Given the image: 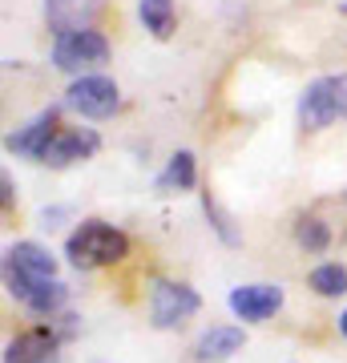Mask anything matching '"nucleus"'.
Listing matches in <instances>:
<instances>
[{
    "label": "nucleus",
    "mask_w": 347,
    "mask_h": 363,
    "mask_svg": "<svg viewBox=\"0 0 347 363\" xmlns=\"http://www.w3.org/2000/svg\"><path fill=\"white\" fill-rule=\"evenodd\" d=\"M194 186H198V162H194L190 150H178L166 162V169L158 174V190L162 194H182V190H194Z\"/></svg>",
    "instance_id": "13"
},
{
    "label": "nucleus",
    "mask_w": 347,
    "mask_h": 363,
    "mask_svg": "<svg viewBox=\"0 0 347 363\" xmlns=\"http://www.w3.org/2000/svg\"><path fill=\"white\" fill-rule=\"evenodd\" d=\"M202 210H206V218H210V226L219 230V238H222V242H231V247H234V242H238V230H234V226H231V218H226V214L219 210V202H214V194H210V190L202 194Z\"/></svg>",
    "instance_id": "18"
},
{
    "label": "nucleus",
    "mask_w": 347,
    "mask_h": 363,
    "mask_svg": "<svg viewBox=\"0 0 347 363\" xmlns=\"http://www.w3.org/2000/svg\"><path fill=\"white\" fill-rule=\"evenodd\" d=\"M57 343L61 335L53 327H28L4 347V363H57Z\"/></svg>",
    "instance_id": "10"
},
{
    "label": "nucleus",
    "mask_w": 347,
    "mask_h": 363,
    "mask_svg": "<svg viewBox=\"0 0 347 363\" xmlns=\"http://www.w3.org/2000/svg\"><path fill=\"white\" fill-rule=\"evenodd\" d=\"M343 13H347V0H343Z\"/></svg>",
    "instance_id": "21"
},
{
    "label": "nucleus",
    "mask_w": 347,
    "mask_h": 363,
    "mask_svg": "<svg viewBox=\"0 0 347 363\" xmlns=\"http://www.w3.org/2000/svg\"><path fill=\"white\" fill-rule=\"evenodd\" d=\"M347 117V77H315L299 93V125L303 130H327Z\"/></svg>",
    "instance_id": "3"
},
{
    "label": "nucleus",
    "mask_w": 347,
    "mask_h": 363,
    "mask_svg": "<svg viewBox=\"0 0 347 363\" xmlns=\"http://www.w3.org/2000/svg\"><path fill=\"white\" fill-rule=\"evenodd\" d=\"M121 93H117L114 77H101V73H89V77H73V85L65 89V105L73 113L89 117V121H105V117L117 109Z\"/></svg>",
    "instance_id": "6"
},
{
    "label": "nucleus",
    "mask_w": 347,
    "mask_h": 363,
    "mask_svg": "<svg viewBox=\"0 0 347 363\" xmlns=\"http://www.w3.org/2000/svg\"><path fill=\"white\" fill-rule=\"evenodd\" d=\"M0 190H4V194H0V202H4V210H13V174H0Z\"/></svg>",
    "instance_id": "19"
},
{
    "label": "nucleus",
    "mask_w": 347,
    "mask_h": 363,
    "mask_svg": "<svg viewBox=\"0 0 347 363\" xmlns=\"http://www.w3.org/2000/svg\"><path fill=\"white\" fill-rule=\"evenodd\" d=\"M243 347H246V331L243 327L219 323V327H206L202 335H198L194 355H198V363H222V359H231V355H238Z\"/></svg>",
    "instance_id": "12"
},
{
    "label": "nucleus",
    "mask_w": 347,
    "mask_h": 363,
    "mask_svg": "<svg viewBox=\"0 0 347 363\" xmlns=\"http://www.w3.org/2000/svg\"><path fill=\"white\" fill-rule=\"evenodd\" d=\"M65 303H69V286L61 283V279H45V283H37V291L28 295V311L40 315V319H53V315L65 311Z\"/></svg>",
    "instance_id": "14"
},
{
    "label": "nucleus",
    "mask_w": 347,
    "mask_h": 363,
    "mask_svg": "<svg viewBox=\"0 0 347 363\" xmlns=\"http://www.w3.org/2000/svg\"><path fill=\"white\" fill-rule=\"evenodd\" d=\"M65 255L77 271H97V267H114L129 255L126 230H117L101 218H85L77 230L65 238Z\"/></svg>",
    "instance_id": "1"
},
{
    "label": "nucleus",
    "mask_w": 347,
    "mask_h": 363,
    "mask_svg": "<svg viewBox=\"0 0 347 363\" xmlns=\"http://www.w3.org/2000/svg\"><path fill=\"white\" fill-rule=\"evenodd\" d=\"M138 16H142V25L162 40L178 28V16H174V4H170V0H138Z\"/></svg>",
    "instance_id": "15"
},
{
    "label": "nucleus",
    "mask_w": 347,
    "mask_h": 363,
    "mask_svg": "<svg viewBox=\"0 0 347 363\" xmlns=\"http://www.w3.org/2000/svg\"><path fill=\"white\" fill-rule=\"evenodd\" d=\"M97 150H101V138H97V130H89V125L61 130L57 138H53L49 154H45V166L65 169V166H73V162H85V157H93Z\"/></svg>",
    "instance_id": "9"
},
{
    "label": "nucleus",
    "mask_w": 347,
    "mask_h": 363,
    "mask_svg": "<svg viewBox=\"0 0 347 363\" xmlns=\"http://www.w3.org/2000/svg\"><path fill=\"white\" fill-rule=\"evenodd\" d=\"M57 279V259L40 242H13L4 250V291L21 303H28V295L37 291V283Z\"/></svg>",
    "instance_id": "2"
},
{
    "label": "nucleus",
    "mask_w": 347,
    "mask_h": 363,
    "mask_svg": "<svg viewBox=\"0 0 347 363\" xmlns=\"http://www.w3.org/2000/svg\"><path fill=\"white\" fill-rule=\"evenodd\" d=\"M307 286L323 298H339L347 291V267H339V262H319L307 274Z\"/></svg>",
    "instance_id": "16"
},
{
    "label": "nucleus",
    "mask_w": 347,
    "mask_h": 363,
    "mask_svg": "<svg viewBox=\"0 0 347 363\" xmlns=\"http://www.w3.org/2000/svg\"><path fill=\"white\" fill-rule=\"evenodd\" d=\"M109 61V40L97 28H81V33H65L53 40V65L73 77H89Z\"/></svg>",
    "instance_id": "4"
},
{
    "label": "nucleus",
    "mask_w": 347,
    "mask_h": 363,
    "mask_svg": "<svg viewBox=\"0 0 347 363\" xmlns=\"http://www.w3.org/2000/svg\"><path fill=\"white\" fill-rule=\"evenodd\" d=\"M105 0H45V21L57 37L65 33H81V28H89L97 21Z\"/></svg>",
    "instance_id": "11"
},
{
    "label": "nucleus",
    "mask_w": 347,
    "mask_h": 363,
    "mask_svg": "<svg viewBox=\"0 0 347 363\" xmlns=\"http://www.w3.org/2000/svg\"><path fill=\"white\" fill-rule=\"evenodd\" d=\"M339 331H343V339H347V311L339 315Z\"/></svg>",
    "instance_id": "20"
},
{
    "label": "nucleus",
    "mask_w": 347,
    "mask_h": 363,
    "mask_svg": "<svg viewBox=\"0 0 347 363\" xmlns=\"http://www.w3.org/2000/svg\"><path fill=\"white\" fill-rule=\"evenodd\" d=\"M279 307H283V286L279 283H250L231 291V311L243 323H267Z\"/></svg>",
    "instance_id": "8"
},
{
    "label": "nucleus",
    "mask_w": 347,
    "mask_h": 363,
    "mask_svg": "<svg viewBox=\"0 0 347 363\" xmlns=\"http://www.w3.org/2000/svg\"><path fill=\"white\" fill-rule=\"evenodd\" d=\"M295 242L307 255H323V250L331 247V226L323 218H315V214H303V218L295 222Z\"/></svg>",
    "instance_id": "17"
},
{
    "label": "nucleus",
    "mask_w": 347,
    "mask_h": 363,
    "mask_svg": "<svg viewBox=\"0 0 347 363\" xmlns=\"http://www.w3.org/2000/svg\"><path fill=\"white\" fill-rule=\"evenodd\" d=\"M57 105H49V109H40L28 125H21L16 133H9L4 138V150L9 154H16V157H28V162H45V154H49V145H53V138H57Z\"/></svg>",
    "instance_id": "7"
},
{
    "label": "nucleus",
    "mask_w": 347,
    "mask_h": 363,
    "mask_svg": "<svg viewBox=\"0 0 347 363\" xmlns=\"http://www.w3.org/2000/svg\"><path fill=\"white\" fill-rule=\"evenodd\" d=\"M202 307V295L190 283H174V279H158L150 291V323L158 331H174L186 319H194Z\"/></svg>",
    "instance_id": "5"
}]
</instances>
